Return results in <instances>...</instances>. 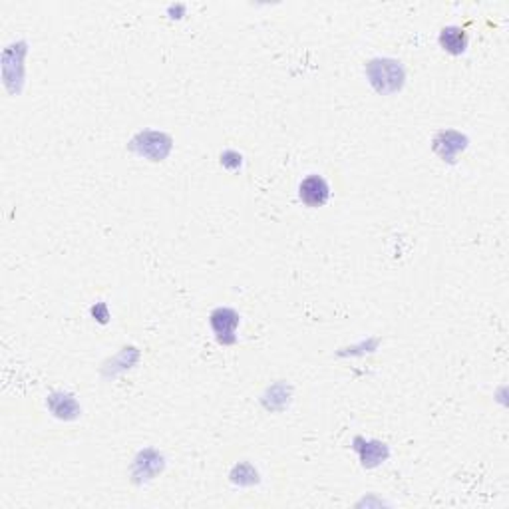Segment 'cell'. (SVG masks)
<instances>
[{
  "mask_svg": "<svg viewBox=\"0 0 509 509\" xmlns=\"http://www.w3.org/2000/svg\"><path fill=\"white\" fill-rule=\"evenodd\" d=\"M370 80L378 92H396L402 86V68L392 60H376L368 68Z\"/></svg>",
  "mask_w": 509,
  "mask_h": 509,
  "instance_id": "cell-1",
  "label": "cell"
},
{
  "mask_svg": "<svg viewBox=\"0 0 509 509\" xmlns=\"http://www.w3.org/2000/svg\"><path fill=\"white\" fill-rule=\"evenodd\" d=\"M213 328H215V332L219 334V339L223 340V337H227V334H233L235 332V327H237V318H233L231 323H227V320H221V316H219V313H215L213 315Z\"/></svg>",
  "mask_w": 509,
  "mask_h": 509,
  "instance_id": "cell-4",
  "label": "cell"
},
{
  "mask_svg": "<svg viewBox=\"0 0 509 509\" xmlns=\"http://www.w3.org/2000/svg\"><path fill=\"white\" fill-rule=\"evenodd\" d=\"M442 44L449 52H456V54L461 52V50L466 48V34H463V30H460V28H446L442 32Z\"/></svg>",
  "mask_w": 509,
  "mask_h": 509,
  "instance_id": "cell-3",
  "label": "cell"
},
{
  "mask_svg": "<svg viewBox=\"0 0 509 509\" xmlns=\"http://www.w3.org/2000/svg\"><path fill=\"white\" fill-rule=\"evenodd\" d=\"M299 195L303 199L304 205L308 207H320L328 201V185L323 177L318 175H311L306 177L301 187H299Z\"/></svg>",
  "mask_w": 509,
  "mask_h": 509,
  "instance_id": "cell-2",
  "label": "cell"
}]
</instances>
